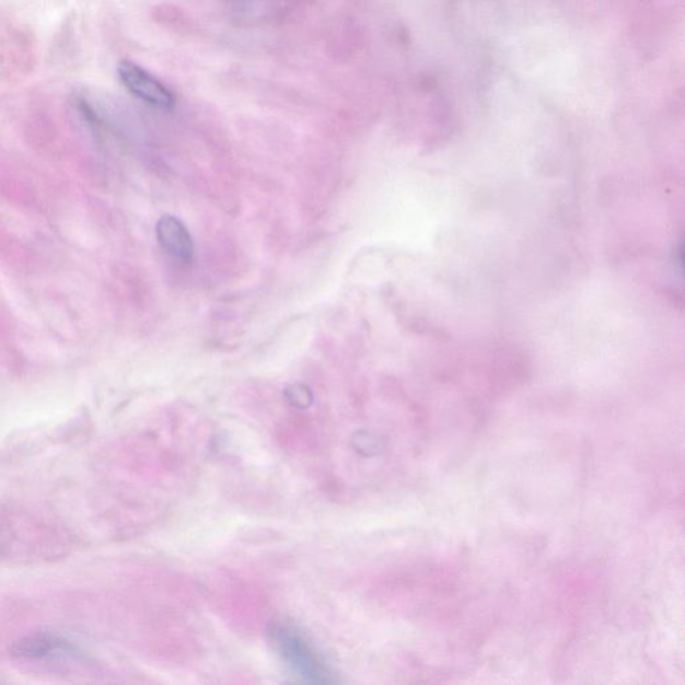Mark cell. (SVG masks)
<instances>
[{"label": "cell", "mask_w": 685, "mask_h": 685, "mask_svg": "<svg viewBox=\"0 0 685 685\" xmlns=\"http://www.w3.org/2000/svg\"><path fill=\"white\" fill-rule=\"evenodd\" d=\"M15 653L26 659H47L68 657L74 653V648L63 640H58L51 636H35L23 640L18 645Z\"/></svg>", "instance_id": "4"}, {"label": "cell", "mask_w": 685, "mask_h": 685, "mask_svg": "<svg viewBox=\"0 0 685 685\" xmlns=\"http://www.w3.org/2000/svg\"><path fill=\"white\" fill-rule=\"evenodd\" d=\"M278 645L282 657L288 661L294 672L299 673L305 682L309 683H326L328 682L327 672L324 670L321 661L317 660L315 653L306 646V642L293 630H278Z\"/></svg>", "instance_id": "2"}, {"label": "cell", "mask_w": 685, "mask_h": 685, "mask_svg": "<svg viewBox=\"0 0 685 685\" xmlns=\"http://www.w3.org/2000/svg\"><path fill=\"white\" fill-rule=\"evenodd\" d=\"M118 77L123 85L135 97L147 102L148 105L171 109L174 105V95L158 78L131 61H121L118 65Z\"/></svg>", "instance_id": "1"}, {"label": "cell", "mask_w": 685, "mask_h": 685, "mask_svg": "<svg viewBox=\"0 0 685 685\" xmlns=\"http://www.w3.org/2000/svg\"><path fill=\"white\" fill-rule=\"evenodd\" d=\"M155 234L162 249L167 255L178 258L182 262H190L194 257L195 246L188 230L174 216H164L158 222Z\"/></svg>", "instance_id": "3"}]
</instances>
